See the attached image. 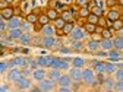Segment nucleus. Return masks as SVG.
Segmentation results:
<instances>
[{"label": "nucleus", "instance_id": "nucleus-1", "mask_svg": "<svg viewBox=\"0 0 123 92\" xmlns=\"http://www.w3.org/2000/svg\"><path fill=\"white\" fill-rule=\"evenodd\" d=\"M81 80L85 83V85H92V86H95L98 83L97 78H95V72L94 69H84L82 70V78Z\"/></svg>", "mask_w": 123, "mask_h": 92}, {"label": "nucleus", "instance_id": "nucleus-2", "mask_svg": "<svg viewBox=\"0 0 123 92\" xmlns=\"http://www.w3.org/2000/svg\"><path fill=\"white\" fill-rule=\"evenodd\" d=\"M69 35H70V38L75 40V41H82V40L86 37V32H85L84 28H81V26H75Z\"/></svg>", "mask_w": 123, "mask_h": 92}, {"label": "nucleus", "instance_id": "nucleus-3", "mask_svg": "<svg viewBox=\"0 0 123 92\" xmlns=\"http://www.w3.org/2000/svg\"><path fill=\"white\" fill-rule=\"evenodd\" d=\"M54 88V82L49 78V79H43V80H38V89L41 92H47V91H53Z\"/></svg>", "mask_w": 123, "mask_h": 92}, {"label": "nucleus", "instance_id": "nucleus-4", "mask_svg": "<svg viewBox=\"0 0 123 92\" xmlns=\"http://www.w3.org/2000/svg\"><path fill=\"white\" fill-rule=\"evenodd\" d=\"M53 60H54V57H51V56H41L37 58V63L40 67H49V66H51Z\"/></svg>", "mask_w": 123, "mask_h": 92}, {"label": "nucleus", "instance_id": "nucleus-5", "mask_svg": "<svg viewBox=\"0 0 123 92\" xmlns=\"http://www.w3.org/2000/svg\"><path fill=\"white\" fill-rule=\"evenodd\" d=\"M15 83H16V86H18V89H29L31 88V80L26 78V76H21V78L16 80V82H15Z\"/></svg>", "mask_w": 123, "mask_h": 92}, {"label": "nucleus", "instance_id": "nucleus-6", "mask_svg": "<svg viewBox=\"0 0 123 92\" xmlns=\"http://www.w3.org/2000/svg\"><path fill=\"white\" fill-rule=\"evenodd\" d=\"M69 76L72 78V80H75V82H79L81 80V78H82V69L81 67H72L70 70H69Z\"/></svg>", "mask_w": 123, "mask_h": 92}, {"label": "nucleus", "instance_id": "nucleus-7", "mask_svg": "<svg viewBox=\"0 0 123 92\" xmlns=\"http://www.w3.org/2000/svg\"><path fill=\"white\" fill-rule=\"evenodd\" d=\"M22 76V72L19 70V69H16V67H13L12 70H9V73H7V79H9V82H16L19 78Z\"/></svg>", "mask_w": 123, "mask_h": 92}, {"label": "nucleus", "instance_id": "nucleus-8", "mask_svg": "<svg viewBox=\"0 0 123 92\" xmlns=\"http://www.w3.org/2000/svg\"><path fill=\"white\" fill-rule=\"evenodd\" d=\"M100 48L104 51H110L113 48V40L111 38H103L100 41Z\"/></svg>", "mask_w": 123, "mask_h": 92}, {"label": "nucleus", "instance_id": "nucleus-9", "mask_svg": "<svg viewBox=\"0 0 123 92\" xmlns=\"http://www.w3.org/2000/svg\"><path fill=\"white\" fill-rule=\"evenodd\" d=\"M24 34V31L21 29V28H15V29H9V34H7V38H10V40H18L19 41V38H21V35Z\"/></svg>", "mask_w": 123, "mask_h": 92}, {"label": "nucleus", "instance_id": "nucleus-10", "mask_svg": "<svg viewBox=\"0 0 123 92\" xmlns=\"http://www.w3.org/2000/svg\"><path fill=\"white\" fill-rule=\"evenodd\" d=\"M98 48H100V41H97V40H89L86 42V51L88 53H95Z\"/></svg>", "mask_w": 123, "mask_h": 92}, {"label": "nucleus", "instance_id": "nucleus-11", "mask_svg": "<svg viewBox=\"0 0 123 92\" xmlns=\"http://www.w3.org/2000/svg\"><path fill=\"white\" fill-rule=\"evenodd\" d=\"M54 26H51L50 23H47V25H44L43 28H41V35L43 37H54Z\"/></svg>", "mask_w": 123, "mask_h": 92}, {"label": "nucleus", "instance_id": "nucleus-12", "mask_svg": "<svg viewBox=\"0 0 123 92\" xmlns=\"http://www.w3.org/2000/svg\"><path fill=\"white\" fill-rule=\"evenodd\" d=\"M54 44H56L54 37H43L41 47H45V48H54Z\"/></svg>", "mask_w": 123, "mask_h": 92}, {"label": "nucleus", "instance_id": "nucleus-13", "mask_svg": "<svg viewBox=\"0 0 123 92\" xmlns=\"http://www.w3.org/2000/svg\"><path fill=\"white\" fill-rule=\"evenodd\" d=\"M21 19H19V16H16L15 15L13 18H10L9 21H7V28L9 29H15V28H21Z\"/></svg>", "mask_w": 123, "mask_h": 92}, {"label": "nucleus", "instance_id": "nucleus-14", "mask_svg": "<svg viewBox=\"0 0 123 92\" xmlns=\"http://www.w3.org/2000/svg\"><path fill=\"white\" fill-rule=\"evenodd\" d=\"M0 15H2V18L3 19H6V21H9L10 18H13L15 16V9L13 7H6V9H3V10H0Z\"/></svg>", "mask_w": 123, "mask_h": 92}, {"label": "nucleus", "instance_id": "nucleus-15", "mask_svg": "<svg viewBox=\"0 0 123 92\" xmlns=\"http://www.w3.org/2000/svg\"><path fill=\"white\" fill-rule=\"evenodd\" d=\"M57 83H59L60 86H70L72 78H70L69 75H62L60 78H59V80H57Z\"/></svg>", "mask_w": 123, "mask_h": 92}, {"label": "nucleus", "instance_id": "nucleus-16", "mask_svg": "<svg viewBox=\"0 0 123 92\" xmlns=\"http://www.w3.org/2000/svg\"><path fill=\"white\" fill-rule=\"evenodd\" d=\"M32 78L35 79V80H43L44 78H45V70H43V69H34V72H32Z\"/></svg>", "mask_w": 123, "mask_h": 92}, {"label": "nucleus", "instance_id": "nucleus-17", "mask_svg": "<svg viewBox=\"0 0 123 92\" xmlns=\"http://www.w3.org/2000/svg\"><path fill=\"white\" fill-rule=\"evenodd\" d=\"M119 18H120L119 12H117L114 7H110V10L107 12V19H109L110 22H113V21H116V19H119Z\"/></svg>", "mask_w": 123, "mask_h": 92}, {"label": "nucleus", "instance_id": "nucleus-18", "mask_svg": "<svg viewBox=\"0 0 123 92\" xmlns=\"http://www.w3.org/2000/svg\"><path fill=\"white\" fill-rule=\"evenodd\" d=\"M84 29H85L86 34H95V32H97V25H95V23L86 22V23H84Z\"/></svg>", "mask_w": 123, "mask_h": 92}, {"label": "nucleus", "instance_id": "nucleus-19", "mask_svg": "<svg viewBox=\"0 0 123 92\" xmlns=\"http://www.w3.org/2000/svg\"><path fill=\"white\" fill-rule=\"evenodd\" d=\"M107 56H109V58H110L111 61H117V60H120V58H122V56H120L119 50H116V48H114V50L111 48V50L109 51V54H107Z\"/></svg>", "mask_w": 123, "mask_h": 92}, {"label": "nucleus", "instance_id": "nucleus-20", "mask_svg": "<svg viewBox=\"0 0 123 92\" xmlns=\"http://www.w3.org/2000/svg\"><path fill=\"white\" fill-rule=\"evenodd\" d=\"M92 69H94V72H97V73H103V72H105L104 63H101V61H92Z\"/></svg>", "mask_w": 123, "mask_h": 92}, {"label": "nucleus", "instance_id": "nucleus-21", "mask_svg": "<svg viewBox=\"0 0 123 92\" xmlns=\"http://www.w3.org/2000/svg\"><path fill=\"white\" fill-rule=\"evenodd\" d=\"M75 28V25H73V22L72 21H68L66 23H65V26L62 28V32H63L65 35H69L70 32H72V29Z\"/></svg>", "mask_w": 123, "mask_h": 92}, {"label": "nucleus", "instance_id": "nucleus-22", "mask_svg": "<svg viewBox=\"0 0 123 92\" xmlns=\"http://www.w3.org/2000/svg\"><path fill=\"white\" fill-rule=\"evenodd\" d=\"M60 76H62V75H60L59 69H53V67H51V70L49 72V78H50V79H51L53 82H57Z\"/></svg>", "mask_w": 123, "mask_h": 92}, {"label": "nucleus", "instance_id": "nucleus-23", "mask_svg": "<svg viewBox=\"0 0 123 92\" xmlns=\"http://www.w3.org/2000/svg\"><path fill=\"white\" fill-rule=\"evenodd\" d=\"M113 48H116V50H123V37H116L114 40H113Z\"/></svg>", "mask_w": 123, "mask_h": 92}, {"label": "nucleus", "instance_id": "nucleus-24", "mask_svg": "<svg viewBox=\"0 0 123 92\" xmlns=\"http://www.w3.org/2000/svg\"><path fill=\"white\" fill-rule=\"evenodd\" d=\"M45 15L50 18V21H54L56 18H59V13H57V9L56 7H49L47 12H45Z\"/></svg>", "mask_w": 123, "mask_h": 92}, {"label": "nucleus", "instance_id": "nucleus-25", "mask_svg": "<svg viewBox=\"0 0 123 92\" xmlns=\"http://www.w3.org/2000/svg\"><path fill=\"white\" fill-rule=\"evenodd\" d=\"M25 21H28L31 25H34V23H37L38 22V15L35 13V12H31V13H28L26 15V19Z\"/></svg>", "mask_w": 123, "mask_h": 92}, {"label": "nucleus", "instance_id": "nucleus-26", "mask_svg": "<svg viewBox=\"0 0 123 92\" xmlns=\"http://www.w3.org/2000/svg\"><path fill=\"white\" fill-rule=\"evenodd\" d=\"M122 28H123V21H122L120 18L111 22V26H110V29H111V31H113V29H114V31H120Z\"/></svg>", "mask_w": 123, "mask_h": 92}, {"label": "nucleus", "instance_id": "nucleus-27", "mask_svg": "<svg viewBox=\"0 0 123 92\" xmlns=\"http://www.w3.org/2000/svg\"><path fill=\"white\" fill-rule=\"evenodd\" d=\"M79 18H86L88 15L91 13V10H89V5H86V6H82L81 9H79Z\"/></svg>", "mask_w": 123, "mask_h": 92}, {"label": "nucleus", "instance_id": "nucleus-28", "mask_svg": "<svg viewBox=\"0 0 123 92\" xmlns=\"http://www.w3.org/2000/svg\"><path fill=\"white\" fill-rule=\"evenodd\" d=\"M31 41H32V38H31V35H28V34H25V32H24V34L21 35V38H19V42H21L22 45H28V44H29Z\"/></svg>", "mask_w": 123, "mask_h": 92}, {"label": "nucleus", "instance_id": "nucleus-29", "mask_svg": "<svg viewBox=\"0 0 123 92\" xmlns=\"http://www.w3.org/2000/svg\"><path fill=\"white\" fill-rule=\"evenodd\" d=\"M65 23H66V21L62 18V16H59V18L54 19V28H56V29H62V28L65 26Z\"/></svg>", "mask_w": 123, "mask_h": 92}, {"label": "nucleus", "instance_id": "nucleus-30", "mask_svg": "<svg viewBox=\"0 0 123 92\" xmlns=\"http://www.w3.org/2000/svg\"><path fill=\"white\" fill-rule=\"evenodd\" d=\"M38 23H41L43 26H44V25H47V23H50V18H49L45 13L38 15Z\"/></svg>", "mask_w": 123, "mask_h": 92}, {"label": "nucleus", "instance_id": "nucleus-31", "mask_svg": "<svg viewBox=\"0 0 123 92\" xmlns=\"http://www.w3.org/2000/svg\"><path fill=\"white\" fill-rule=\"evenodd\" d=\"M72 64H73L75 67H84V64H85V60H84V58H81V57L72 58Z\"/></svg>", "mask_w": 123, "mask_h": 92}, {"label": "nucleus", "instance_id": "nucleus-32", "mask_svg": "<svg viewBox=\"0 0 123 92\" xmlns=\"http://www.w3.org/2000/svg\"><path fill=\"white\" fill-rule=\"evenodd\" d=\"M103 86H104L105 91H111L113 86H114V82H113L111 79H104V80H103Z\"/></svg>", "mask_w": 123, "mask_h": 92}, {"label": "nucleus", "instance_id": "nucleus-33", "mask_svg": "<svg viewBox=\"0 0 123 92\" xmlns=\"http://www.w3.org/2000/svg\"><path fill=\"white\" fill-rule=\"evenodd\" d=\"M98 18L100 16H97V15H94V13H89L88 16H86V22H89V23H98Z\"/></svg>", "mask_w": 123, "mask_h": 92}, {"label": "nucleus", "instance_id": "nucleus-34", "mask_svg": "<svg viewBox=\"0 0 123 92\" xmlns=\"http://www.w3.org/2000/svg\"><path fill=\"white\" fill-rule=\"evenodd\" d=\"M72 16H73V10H65V12H62V18H63L66 22L70 21Z\"/></svg>", "mask_w": 123, "mask_h": 92}, {"label": "nucleus", "instance_id": "nucleus-35", "mask_svg": "<svg viewBox=\"0 0 123 92\" xmlns=\"http://www.w3.org/2000/svg\"><path fill=\"white\" fill-rule=\"evenodd\" d=\"M82 41H75L73 40V42H72V50H75V51H81L82 50Z\"/></svg>", "mask_w": 123, "mask_h": 92}, {"label": "nucleus", "instance_id": "nucleus-36", "mask_svg": "<svg viewBox=\"0 0 123 92\" xmlns=\"http://www.w3.org/2000/svg\"><path fill=\"white\" fill-rule=\"evenodd\" d=\"M91 13H94V15H97V16H103V13H104V10H103V7L101 6H94L91 9Z\"/></svg>", "mask_w": 123, "mask_h": 92}, {"label": "nucleus", "instance_id": "nucleus-37", "mask_svg": "<svg viewBox=\"0 0 123 92\" xmlns=\"http://www.w3.org/2000/svg\"><path fill=\"white\" fill-rule=\"evenodd\" d=\"M101 37L103 38H111V29L110 28H103L101 29Z\"/></svg>", "mask_w": 123, "mask_h": 92}, {"label": "nucleus", "instance_id": "nucleus-38", "mask_svg": "<svg viewBox=\"0 0 123 92\" xmlns=\"http://www.w3.org/2000/svg\"><path fill=\"white\" fill-rule=\"evenodd\" d=\"M113 91H116V92H123V80H117V82H114Z\"/></svg>", "mask_w": 123, "mask_h": 92}, {"label": "nucleus", "instance_id": "nucleus-39", "mask_svg": "<svg viewBox=\"0 0 123 92\" xmlns=\"http://www.w3.org/2000/svg\"><path fill=\"white\" fill-rule=\"evenodd\" d=\"M104 67H105V72H107V73L116 72V66H114L113 63H104Z\"/></svg>", "mask_w": 123, "mask_h": 92}, {"label": "nucleus", "instance_id": "nucleus-40", "mask_svg": "<svg viewBox=\"0 0 123 92\" xmlns=\"http://www.w3.org/2000/svg\"><path fill=\"white\" fill-rule=\"evenodd\" d=\"M65 69H69V64H68V60H62V58H60V64H59V70H65Z\"/></svg>", "mask_w": 123, "mask_h": 92}, {"label": "nucleus", "instance_id": "nucleus-41", "mask_svg": "<svg viewBox=\"0 0 123 92\" xmlns=\"http://www.w3.org/2000/svg\"><path fill=\"white\" fill-rule=\"evenodd\" d=\"M116 80H123V67L116 69Z\"/></svg>", "mask_w": 123, "mask_h": 92}, {"label": "nucleus", "instance_id": "nucleus-42", "mask_svg": "<svg viewBox=\"0 0 123 92\" xmlns=\"http://www.w3.org/2000/svg\"><path fill=\"white\" fill-rule=\"evenodd\" d=\"M5 21H6V19H3L2 15H0V31H5V29L7 28V23H6Z\"/></svg>", "mask_w": 123, "mask_h": 92}, {"label": "nucleus", "instance_id": "nucleus-43", "mask_svg": "<svg viewBox=\"0 0 123 92\" xmlns=\"http://www.w3.org/2000/svg\"><path fill=\"white\" fill-rule=\"evenodd\" d=\"M97 25H100V26L105 28V26H107V19H104L103 16H100V18H98V23H97Z\"/></svg>", "mask_w": 123, "mask_h": 92}, {"label": "nucleus", "instance_id": "nucleus-44", "mask_svg": "<svg viewBox=\"0 0 123 92\" xmlns=\"http://www.w3.org/2000/svg\"><path fill=\"white\" fill-rule=\"evenodd\" d=\"M29 26H31V23H29L28 21L21 22V29H22V31H28V29H29Z\"/></svg>", "mask_w": 123, "mask_h": 92}, {"label": "nucleus", "instance_id": "nucleus-45", "mask_svg": "<svg viewBox=\"0 0 123 92\" xmlns=\"http://www.w3.org/2000/svg\"><path fill=\"white\" fill-rule=\"evenodd\" d=\"M21 72H22V76H29V73H31V69H29L28 66H24V67L21 69Z\"/></svg>", "mask_w": 123, "mask_h": 92}, {"label": "nucleus", "instance_id": "nucleus-46", "mask_svg": "<svg viewBox=\"0 0 123 92\" xmlns=\"http://www.w3.org/2000/svg\"><path fill=\"white\" fill-rule=\"evenodd\" d=\"M7 63H5V61H0V73H5L7 70Z\"/></svg>", "mask_w": 123, "mask_h": 92}, {"label": "nucleus", "instance_id": "nucleus-47", "mask_svg": "<svg viewBox=\"0 0 123 92\" xmlns=\"http://www.w3.org/2000/svg\"><path fill=\"white\" fill-rule=\"evenodd\" d=\"M75 3L78 5L79 7H82V6H86L88 5V0H75Z\"/></svg>", "mask_w": 123, "mask_h": 92}, {"label": "nucleus", "instance_id": "nucleus-48", "mask_svg": "<svg viewBox=\"0 0 123 92\" xmlns=\"http://www.w3.org/2000/svg\"><path fill=\"white\" fill-rule=\"evenodd\" d=\"M9 6V3L6 2V0H0V10H3V9H6Z\"/></svg>", "mask_w": 123, "mask_h": 92}, {"label": "nucleus", "instance_id": "nucleus-49", "mask_svg": "<svg viewBox=\"0 0 123 92\" xmlns=\"http://www.w3.org/2000/svg\"><path fill=\"white\" fill-rule=\"evenodd\" d=\"M59 91H60V92H70V91H72V88H70V86H60V88H59Z\"/></svg>", "mask_w": 123, "mask_h": 92}, {"label": "nucleus", "instance_id": "nucleus-50", "mask_svg": "<svg viewBox=\"0 0 123 92\" xmlns=\"http://www.w3.org/2000/svg\"><path fill=\"white\" fill-rule=\"evenodd\" d=\"M107 5H109L110 7H113V6L116 5V0H107Z\"/></svg>", "mask_w": 123, "mask_h": 92}, {"label": "nucleus", "instance_id": "nucleus-51", "mask_svg": "<svg viewBox=\"0 0 123 92\" xmlns=\"http://www.w3.org/2000/svg\"><path fill=\"white\" fill-rule=\"evenodd\" d=\"M60 53H63V54H69V53H70V48H60Z\"/></svg>", "mask_w": 123, "mask_h": 92}, {"label": "nucleus", "instance_id": "nucleus-52", "mask_svg": "<svg viewBox=\"0 0 123 92\" xmlns=\"http://www.w3.org/2000/svg\"><path fill=\"white\" fill-rule=\"evenodd\" d=\"M95 53H97V56H100V57H104V56H107V54H105V51H104V50H103V51H98V50H97V51H95Z\"/></svg>", "mask_w": 123, "mask_h": 92}, {"label": "nucleus", "instance_id": "nucleus-53", "mask_svg": "<svg viewBox=\"0 0 123 92\" xmlns=\"http://www.w3.org/2000/svg\"><path fill=\"white\" fill-rule=\"evenodd\" d=\"M9 91V86H0V92H7Z\"/></svg>", "mask_w": 123, "mask_h": 92}, {"label": "nucleus", "instance_id": "nucleus-54", "mask_svg": "<svg viewBox=\"0 0 123 92\" xmlns=\"http://www.w3.org/2000/svg\"><path fill=\"white\" fill-rule=\"evenodd\" d=\"M41 41H43V38H34V42L35 44H41Z\"/></svg>", "mask_w": 123, "mask_h": 92}, {"label": "nucleus", "instance_id": "nucleus-55", "mask_svg": "<svg viewBox=\"0 0 123 92\" xmlns=\"http://www.w3.org/2000/svg\"><path fill=\"white\" fill-rule=\"evenodd\" d=\"M50 7H56V0H50Z\"/></svg>", "mask_w": 123, "mask_h": 92}, {"label": "nucleus", "instance_id": "nucleus-56", "mask_svg": "<svg viewBox=\"0 0 123 92\" xmlns=\"http://www.w3.org/2000/svg\"><path fill=\"white\" fill-rule=\"evenodd\" d=\"M117 3H119L120 6H123V0H117Z\"/></svg>", "mask_w": 123, "mask_h": 92}, {"label": "nucleus", "instance_id": "nucleus-57", "mask_svg": "<svg viewBox=\"0 0 123 92\" xmlns=\"http://www.w3.org/2000/svg\"><path fill=\"white\" fill-rule=\"evenodd\" d=\"M119 32H120V37H123V28H122V29L119 31Z\"/></svg>", "mask_w": 123, "mask_h": 92}, {"label": "nucleus", "instance_id": "nucleus-58", "mask_svg": "<svg viewBox=\"0 0 123 92\" xmlns=\"http://www.w3.org/2000/svg\"><path fill=\"white\" fill-rule=\"evenodd\" d=\"M6 2H7V3H13V2H15V0H6Z\"/></svg>", "mask_w": 123, "mask_h": 92}, {"label": "nucleus", "instance_id": "nucleus-59", "mask_svg": "<svg viewBox=\"0 0 123 92\" xmlns=\"http://www.w3.org/2000/svg\"><path fill=\"white\" fill-rule=\"evenodd\" d=\"M0 38H2V31H0Z\"/></svg>", "mask_w": 123, "mask_h": 92}, {"label": "nucleus", "instance_id": "nucleus-60", "mask_svg": "<svg viewBox=\"0 0 123 92\" xmlns=\"http://www.w3.org/2000/svg\"><path fill=\"white\" fill-rule=\"evenodd\" d=\"M88 2H89V0H88Z\"/></svg>", "mask_w": 123, "mask_h": 92}]
</instances>
